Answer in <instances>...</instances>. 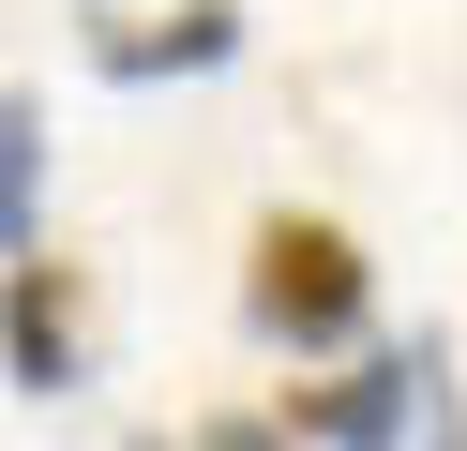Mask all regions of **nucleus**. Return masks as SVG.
Listing matches in <instances>:
<instances>
[{
  "instance_id": "f257e3e1",
  "label": "nucleus",
  "mask_w": 467,
  "mask_h": 451,
  "mask_svg": "<svg viewBox=\"0 0 467 451\" xmlns=\"http://www.w3.org/2000/svg\"><path fill=\"white\" fill-rule=\"evenodd\" d=\"M377 301V256L332 226V210H256L242 241V316L272 331V346H347Z\"/></svg>"
},
{
  "instance_id": "f03ea898",
  "label": "nucleus",
  "mask_w": 467,
  "mask_h": 451,
  "mask_svg": "<svg viewBox=\"0 0 467 451\" xmlns=\"http://www.w3.org/2000/svg\"><path fill=\"white\" fill-rule=\"evenodd\" d=\"M0 361H16V391H76V361H91V286H76L61 256L0 271Z\"/></svg>"
},
{
  "instance_id": "7ed1b4c3",
  "label": "nucleus",
  "mask_w": 467,
  "mask_h": 451,
  "mask_svg": "<svg viewBox=\"0 0 467 451\" xmlns=\"http://www.w3.org/2000/svg\"><path fill=\"white\" fill-rule=\"evenodd\" d=\"M286 421H302L317 451H407V421H422V361H362V376H302V391H286Z\"/></svg>"
},
{
  "instance_id": "20e7f679",
  "label": "nucleus",
  "mask_w": 467,
  "mask_h": 451,
  "mask_svg": "<svg viewBox=\"0 0 467 451\" xmlns=\"http://www.w3.org/2000/svg\"><path fill=\"white\" fill-rule=\"evenodd\" d=\"M212 60H242V15L226 0H182L166 30H106V76L151 90V76H212Z\"/></svg>"
},
{
  "instance_id": "39448f33",
  "label": "nucleus",
  "mask_w": 467,
  "mask_h": 451,
  "mask_svg": "<svg viewBox=\"0 0 467 451\" xmlns=\"http://www.w3.org/2000/svg\"><path fill=\"white\" fill-rule=\"evenodd\" d=\"M46 256V106L0 90V271Z\"/></svg>"
},
{
  "instance_id": "423d86ee",
  "label": "nucleus",
  "mask_w": 467,
  "mask_h": 451,
  "mask_svg": "<svg viewBox=\"0 0 467 451\" xmlns=\"http://www.w3.org/2000/svg\"><path fill=\"white\" fill-rule=\"evenodd\" d=\"M196 451H286V436H272V421H212Z\"/></svg>"
}]
</instances>
